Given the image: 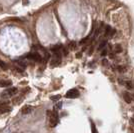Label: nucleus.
<instances>
[{"mask_svg":"<svg viewBox=\"0 0 134 133\" xmlns=\"http://www.w3.org/2000/svg\"><path fill=\"white\" fill-rule=\"evenodd\" d=\"M61 102H59V103H58V105H57V108H61Z\"/></svg>","mask_w":134,"mask_h":133,"instance_id":"nucleus-25","label":"nucleus"},{"mask_svg":"<svg viewBox=\"0 0 134 133\" xmlns=\"http://www.w3.org/2000/svg\"><path fill=\"white\" fill-rule=\"evenodd\" d=\"M114 51H115L116 53H120V52H122V47H121L119 44L115 45V49H114Z\"/></svg>","mask_w":134,"mask_h":133,"instance_id":"nucleus-15","label":"nucleus"},{"mask_svg":"<svg viewBox=\"0 0 134 133\" xmlns=\"http://www.w3.org/2000/svg\"><path fill=\"white\" fill-rule=\"evenodd\" d=\"M76 56H77V58H80V57H81V53H77Z\"/></svg>","mask_w":134,"mask_h":133,"instance_id":"nucleus-26","label":"nucleus"},{"mask_svg":"<svg viewBox=\"0 0 134 133\" xmlns=\"http://www.w3.org/2000/svg\"><path fill=\"white\" fill-rule=\"evenodd\" d=\"M123 99L125 100V102H126V103H131V101H132V97H131V95L129 94L127 91H125V92L123 93Z\"/></svg>","mask_w":134,"mask_h":133,"instance_id":"nucleus-7","label":"nucleus"},{"mask_svg":"<svg viewBox=\"0 0 134 133\" xmlns=\"http://www.w3.org/2000/svg\"><path fill=\"white\" fill-rule=\"evenodd\" d=\"M88 40H89V38H88V37H86V38L82 39V40H81V41H80V42H79V44H80V45L84 44V43H86V42H87V41H88Z\"/></svg>","mask_w":134,"mask_h":133,"instance_id":"nucleus-18","label":"nucleus"},{"mask_svg":"<svg viewBox=\"0 0 134 133\" xmlns=\"http://www.w3.org/2000/svg\"><path fill=\"white\" fill-rule=\"evenodd\" d=\"M131 121H132V123L134 124V118H132V120H131Z\"/></svg>","mask_w":134,"mask_h":133,"instance_id":"nucleus-28","label":"nucleus"},{"mask_svg":"<svg viewBox=\"0 0 134 133\" xmlns=\"http://www.w3.org/2000/svg\"><path fill=\"white\" fill-rule=\"evenodd\" d=\"M63 53H64V55H67V54H68V51H67L65 48H63Z\"/></svg>","mask_w":134,"mask_h":133,"instance_id":"nucleus-24","label":"nucleus"},{"mask_svg":"<svg viewBox=\"0 0 134 133\" xmlns=\"http://www.w3.org/2000/svg\"><path fill=\"white\" fill-rule=\"evenodd\" d=\"M16 63H18V65H20V66H22V67H26V63L25 62H22V61H19V60H17L16 61Z\"/></svg>","mask_w":134,"mask_h":133,"instance_id":"nucleus-17","label":"nucleus"},{"mask_svg":"<svg viewBox=\"0 0 134 133\" xmlns=\"http://www.w3.org/2000/svg\"><path fill=\"white\" fill-rule=\"evenodd\" d=\"M107 54V50L106 49H104L102 52H101V56H105Z\"/></svg>","mask_w":134,"mask_h":133,"instance_id":"nucleus-23","label":"nucleus"},{"mask_svg":"<svg viewBox=\"0 0 134 133\" xmlns=\"http://www.w3.org/2000/svg\"><path fill=\"white\" fill-rule=\"evenodd\" d=\"M66 96L67 98H69V99H75V98H77L79 96V91L78 89L76 88H72L70 89V90H68L66 92Z\"/></svg>","mask_w":134,"mask_h":133,"instance_id":"nucleus-3","label":"nucleus"},{"mask_svg":"<svg viewBox=\"0 0 134 133\" xmlns=\"http://www.w3.org/2000/svg\"><path fill=\"white\" fill-rule=\"evenodd\" d=\"M60 95H56V96H52L51 97V100H58V99H60Z\"/></svg>","mask_w":134,"mask_h":133,"instance_id":"nucleus-21","label":"nucleus"},{"mask_svg":"<svg viewBox=\"0 0 134 133\" xmlns=\"http://www.w3.org/2000/svg\"><path fill=\"white\" fill-rule=\"evenodd\" d=\"M0 68H1L2 70H7V68H8V65L6 64L4 61L0 60Z\"/></svg>","mask_w":134,"mask_h":133,"instance_id":"nucleus-13","label":"nucleus"},{"mask_svg":"<svg viewBox=\"0 0 134 133\" xmlns=\"http://www.w3.org/2000/svg\"><path fill=\"white\" fill-rule=\"evenodd\" d=\"M26 58L28 59H30V60H33V61H36V62H38L42 59V57L40 55L39 53H37V52H31V53H28L25 55Z\"/></svg>","mask_w":134,"mask_h":133,"instance_id":"nucleus-4","label":"nucleus"},{"mask_svg":"<svg viewBox=\"0 0 134 133\" xmlns=\"http://www.w3.org/2000/svg\"><path fill=\"white\" fill-rule=\"evenodd\" d=\"M69 47H70V49H75V42H70Z\"/></svg>","mask_w":134,"mask_h":133,"instance_id":"nucleus-22","label":"nucleus"},{"mask_svg":"<svg viewBox=\"0 0 134 133\" xmlns=\"http://www.w3.org/2000/svg\"><path fill=\"white\" fill-rule=\"evenodd\" d=\"M131 97H132V99L134 100V94H133V95H131Z\"/></svg>","mask_w":134,"mask_h":133,"instance_id":"nucleus-27","label":"nucleus"},{"mask_svg":"<svg viewBox=\"0 0 134 133\" xmlns=\"http://www.w3.org/2000/svg\"><path fill=\"white\" fill-rule=\"evenodd\" d=\"M118 70H119L121 73H123V72H125V71H126V68H125V67H122V66H119L118 67Z\"/></svg>","mask_w":134,"mask_h":133,"instance_id":"nucleus-20","label":"nucleus"},{"mask_svg":"<svg viewBox=\"0 0 134 133\" xmlns=\"http://www.w3.org/2000/svg\"><path fill=\"white\" fill-rule=\"evenodd\" d=\"M17 88L16 87H11V88L5 89L2 93H1V97L2 98H9L11 96H14V95L17 93Z\"/></svg>","mask_w":134,"mask_h":133,"instance_id":"nucleus-2","label":"nucleus"},{"mask_svg":"<svg viewBox=\"0 0 134 133\" xmlns=\"http://www.w3.org/2000/svg\"><path fill=\"white\" fill-rule=\"evenodd\" d=\"M61 48H62L61 45L57 44V45H53V46L51 47V50H52V51H54L55 53H58V52H59V50L61 49Z\"/></svg>","mask_w":134,"mask_h":133,"instance_id":"nucleus-11","label":"nucleus"},{"mask_svg":"<svg viewBox=\"0 0 134 133\" xmlns=\"http://www.w3.org/2000/svg\"><path fill=\"white\" fill-rule=\"evenodd\" d=\"M61 62V56L59 53H55L54 55L52 56V60H51V64L52 66H55V65H59Z\"/></svg>","mask_w":134,"mask_h":133,"instance_id":"nucleus-5","label":"nucleus"},{"mask_svg":"<svg viewBox=\"0 0 134 133\" xmlns=\"http://www.w3.org/2000/svg\"><path fill=\"white\" fill-rule=\"evenodd\" d=\"M32 110H33V108H32L31 106L25 105L22 108V110H21V111H22L23 114H29V113H31V112H32Z\"/></svg>","mask_w":134,"mask_h":133,"instance_id":"nucleus-8","label":"nucleus"},{"mask_svg":"<svg viewBox=\"0 0 134 133\" xmlns=\"http://www.w3.org/2000/svg\"><path fill=\"white\" fill-rule=\"evenodd\" d=\"M12 85V81L11 80H7V79H4V80H0V87H8V86H11Z\"/></svg>","mask_w":134,"mask_h":133,"instance_id":"nucleus-6","label":"nucleus"},{"mask_svg":"<svg viewBox=\"0 0 134 133\" xmlns=\"http://www.w3.org/2000/svg\"><path fill=\"white\" fill-rule=\"evenodd\" d=\"M121 84H124L128 89H133L134 88V84L131 81H126V82H122Z\"/></svg>","mask_w":134,"mask_h":133,"instance_id":"nucleus-12","label":"nucleus"},{"mask_svg":"<svg viewBox=\"0 0 134 133\" xmlns=\"http://www.w3.org/2000/svg\"><path fill=\"white\" fill-rule=\"evenodd\" d=\"M47 116L49 117V123H50V125L52 127H55L56 125L58 124V114H57V112L48 110L47 111Z\"/></svg>","mask_w":134,"mask_h":133,"instance_id":"nucleus-1","label":"nucleus"},{"mask_svg":"<svg viewBox=\"0 0 134 133\" xmlns=\"http://www.w3.org/2000/svg\"><path fill=\"white\" fill-rule=\"evenodd\" d=\"M9 103H8V101H0V108H2L3 106H6L8 105Z\"/></svg>","mask_w":134,"mask_h":133,"instance_id":"nucleus-16","label":"nucleus"},{"mask_svg":"<svg viewBox=\"0 0 134 133\" xmlns=\"http://www.w3.org/2000/svg\"><path fill=\"white\" fill-rule=\"evenodd\" d=\"M91 126H92V133H98L97 129H96V127H95L94 123H91Z\"/></svg>","mask_w":134,"mask_h":133,"instance_id":"nucleus-19","label":"nucleus"},{"mask_svg":"<svg viewBox=\"0 0 134 133\" xmlns=\"http://www.w3.org/2000/svg\"><path fill=\"white\" fill-rule=\"evenodd\" d=\"M12 110V108L10 106L6 105V106H3L2 108H0V113H6V112H10Z\"/></svg>","mask_w":134,"mask_h":133,"instance_id":"nucleus-9","label":"nucleus"},{"mask_svg":"<svg viewBox=\"0 0 134 133\" xmlns=\"http://www.w3.org/2000/svg\"><path fill=\"white\" fill-rule=\"evenodd\" d=\"M107 44V40H103L102 42L100 43V45H99V47H98V50H102L104 47H105V45Z\"/></svg>","mask_w":134,"mask_h":133,"instance_id":"nucleus-14","label":"nucleus"},{"mask_svg":"<svg viewBox=\"0 0 134 133\" xmlns=\"http://www.w3.org/2000/svg\"><path fill=\"white\" fill-rule=\"evenodd\" d=\"M113 34H114V30L112 32V28L109 25H107L105 28V36H109V35H113Z\"/></svg>","mask_w":134,"mask_h":133,"instance_id":"nucleus-10","label":"nucleus"}]
</instances>
